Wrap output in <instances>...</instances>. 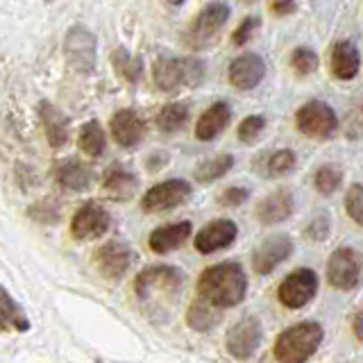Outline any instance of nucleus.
<instances>
[{
	"label": "nucleus",
	"mask_w": 363,
	"mask_h": 363,
	"mask_svg": "<svg viewBox=\"0 0 363 363\" xmlns=\"http://www.w3.org/2000/svg\"><path fill=\"white\" fill-rule=\"evenodd\" d=\"M329 232H332V220H329V216L325 211L315 213L304 227V236L309 238V241H315V243H323L329 236Z\"/></svg>",
	"instance_id": "nucleus-35"
},
{
	"label": "nucleus",
	"mask_w": 363,
	"mask_h": 363,
	"mask_svg": "<svg viewBox=\"0 0 363 363\" xmlns=\"http://www.w3.org/2000/svg\"><path fill=\"white\" fill-rule=\"evenodd\" d=\"M232 16V7L223 3V0H213L207 7L198 11V16L193 18L191 28L186 32V43L191 50H207L216 43L218 34L227 26V21Z\"/></svg>",
	"instance_id": "nucleus-5"
},
{
	"label": "nucleus",
	"mask_w": 363,
	"mask_h": 363,
	"mask_svg": "<svg viewBox=\"0 0 363 363\" xmlns=\"http://www.w3.org/2000/svg\"><path fill=\"white\" fill-rule=\"evenodd\" d=\"M295 162H298V157H295L293 150H277V152L264 155L259 162L255 159V168H259L266 177L277 179V177L291 175L295 170Z\"/></svg>",
	"instance_id": "nucleus-27"
},
{
	"label": "nucleus",
	"mask_w": 363,
	"mask_h": 363,
	"mask_svg": "<svg viewBox=\"0 0 363 363\" xmlns=\"http://www.w3.org/2000/svg\"><path fill=\"white\" fill-rule=\"evenodd\" d=\"M318 293V275L311 268H295L281 279L277 289L279 302L286 309H302L309 304Z\"/></svg>",
	"instance_id": "nucleus-8"
},
{
	"label": "nucleus",
	"mask_w": 363,
	"mask_h": 363,
	"mask_svg": "<svg viewBox=\"0 0 363 363\" xmlns=\"http://www.w3.org/2000/svg\"><path fill=\"white\" fill-rule=\"evenodd\" d=\"M189 116H191V111L186 102H170V105L159 109L155 125L166 134H175L189 123Z\"/></svg>",
	"instance_id": "nucleus-29"
},
{
	"label": "nucleus",
	"mask_w": 363,
	"mask_h": 363,
	"mask_svg": "<svg viewBox=\"0 0 363 363\" xmlns=\"http://www.w3.org/2000/svg\"><path fill=\"white\" fill-rule=\"evenodd\" d=\"M134 257H136L134 250L128 243L111 238V241H107L105 245L98 247L94 261H96V266H98L102 277L121 279L123 275H128V270L132 268Z\"/></svg>",
	"instance_id": "nucleus-13"
},
{
	"label": "nucleus",
	"mask_w": 363,
	"mask_h": 363,
	"mask_svg": "<svg viewBox=\"0 0 363 363\" xmlns=\"http://www.w3.org/2000/svg\"><path fill=\"white\" fill-rule=\"evenodd\" d=\"M345 211L352 220H354L357 225L363 223V186L359 184H352L347 189V196H345Z\"/></svg>",
	"instance_id": "nucleus-36"
},
{
	"label": "nucleus",
	"mask_w": 363,
	"mask_h": 363,
	"mask_svg": "<svg viewBox=\"0 0 363 363\" xmlns=\"http://www.w3.org/2000/svg\"><path fill=\"white\" fill-rule=\"evenodd\" d=\"M136 189H139V177H136L132 170L123 168L121 164L111 166L105 173V177H102V193L111 200H118V202L130 200L136 193Z\"/></svg>",
	"instance_id": "nucleus-23"
},
{
	"label": "nucleus",
	"mask_w": 363,
	"mask_h": 363,
	"mask_svg": "<svg viewBox=\"0 0 363 363\" xmlns=\"http://www.w3.org/2000/svg\"><path fill=\"white\" fill-rule=\"evenodd\" d=\"M111 128V136L121 147H128V150H134L136 145L143 141L147 125L145 121L136 113L134 109H118L109 121Z\"/></svg>",
	"instance_id": "nucleus-16"
},
{
	"label": "nucleus",
	"mask_w": 363,
	"mask_h": 363,
	"mask_svg": "<svg viewBox=\"0 0 363 363\" xmlns=\"http://www.w3.org/2000/svg\"><path fill=\"white\" fill-rule=\"evenodd\" d=\"M247 198H250V191L245 186H230L227 191H223L220 204L223 207H241Z\"/></svg>",
	"instance_id": "nucleus-39"
},
{
	"label": "nucleus",
	"mask_w": 363,
	"mask_h": 363,
	"mask_svg": "<svg viewBox=\"0 0 363 363\" xmlns=\"http://www.w3.org/2000/svg\"><path fill=\"white\" fill-rule=\"evenodd\" d=\"M352 329H354V336L361 340L363 338V327H361V311L354 313V318H352Z\"/></svg>",
	"instance_id": "nucleus-42"
},
{
	"label": "nucleus",
	"mask_w": 363,
	"mask_h": 363,
	"mask_svg": "<svg viewBox=\"0 0 363 363\" xmlns=\"http://www.w3.org/2000/svg\"><path fill=\"white\" fill-rule=\"evenodd\" d=\"M28 213H30V218H34L37 223H57L60 220V209H57V204L50 200L37 202L34 207H30Z\"/></svg>",
	"instance_id": "nucleus-37"
},
{
	"label": "nucleus",
	"mask_w": 363,
	"mask_h": 363,
	"mask_svg": "<svg viewBox=\"0 0 363 363\" xmlns=\"http://www.w3.org/2000/svg\"><path fill=\"white\" fill-rule=\"evenodd\" d=\"M261 336H264V332H261L259 318L245 315L236 325H232V329L227 332L225 347L230 352V357L245 361L257 352V347L261 343Z\"/></svg>",
	"instance_id": "nucleus-12"
},
{
	"label": "nucleus",
	"mask_w": 363,
	"mask_h": 363,
	"mask_svg": "<svg viewBox=\"0 0 363 363\" xmlns=\"http://www.w3.org/2000/svg\"><path fill=\"white\" fill-rule=\"evenodd\" d=\"M325 338V329L315 320H304L286 327L277 336L272 357L279 363H304L309 361Z\"/></svg>",
	"instance_id": "nucleus-3"
},
{
	"label": "nucleus",
	"mask_w": 363,
	"mask_h": 363,
	"mask_svg": "<svg viewBox=\"0 0 363 363\" xmlns=\"http://www.w3.org/2000/svg\"><path fill=\"white\" fill-rule=\"evenodd\" d=\"M55 179L64 191L82 193L94 184V170L84 162H79V159L68 157L55 166Z\"/></svg>",
	"instance_id": "nucleus-20"
},
{
	"label": "nucleus",
	"mask_w": 363,
	"mask_h": 363,
	"mask_svg": "<svg viewBox=\"0 0 363 363\" xmlns=\"http://www.w3.org/2000/svg\"><path fill=\"white\" fill-rule=\"evenodd\" d=\"M259 26H261V18H259V16H245V18L241 21V26H238V28L234 30V34H232V43H234V45H243V43H247L250 39H252L255 30H259Z\"/></svg>",
	"instance_id": "nucleus-38"
},
{
	"label": "nucleus",
	"mask_w": 363,
	"mask_h": 363,
	"mask_svg": "<svg viewBox=\"0 0 363 363\" xmlns=\"http://www.w3.org/2000/svg\"><path fill=\"white\" fill-rule=\"evenodd\" d=\"M96 50H98V41L96 34L91 32L82 23H75V26L68 28L66 37H64V57L68 66L77 73H91L96 68Z\"/></svg>",
	"instance_id": "nucleus-7"
},
{
	"label": "nucleus",
	"mask_w": 363,
	"mask_h": 363,
	"mask_svg": "<svg viewBox=\"0 0 363 363\" xmlns=\"http://www.w3.org/2000/svg\"><path fill=\"white\" fill-rule=\"evenodd\" d=\"M168 162V155H164V152H155V155H150L147 157V170H150V173H157L159 168H162L164 164Z\"/></svg>",
	"instance_id": "nucleus-41"
},
{
	"label": "nucleus",
	"mask_w": 363,
	"mask_h": 363,
	"mask_svg": "<svg viewBox=\"0 0 363 363\" xmlns=\"http://www.w3.org/2000/svg\"><path fill=\"white\" fill-rule=\"evenodd\" d=\"M111 64L116 75L123 79L125 84H139L143 77V60L132 55L125 48H116L111 52Z\"/></svg>",
	"instance_id": "nucleus-28"
},
{
	"label": "nucleus",
	"mask_w": 363,
	"mask_h": 363,
	"mask_svg": "<svg viewBox=\"0 0 363 363\" xmlns=\"http://www.w3.org/2000/svg\"><path fill=\"white\" fill-rule=\"evenodd\" d=\"M232 121V107L225 100L213 102V105L202 113L196 125L198 141H213Z\"/></svg>",
	"instance_id": "nucleus-24"
},
{
	"label": "nucleus",
	"mask_w": 363,
	"mask_h": 363,
	"mask_svg": "<svg viewBox=\"0 0 363 363\" xmlns=\"http://www.w3.org/2000/svg\"><path fill=\"white\" fill-rule=\"evenodd\" d=\"M264 130H266V118L264 116H247L243 118L241 123H238V141L241 143H247V145H252L257 143L261 136H264Z\"/></svg>",
	"instance_id": "nucleus-33"
},
{
	"label": "nucleus",
	"mask_w": 363,
	"mask_h": 363,
	"mask_svg": "<svg viewBox=\"0 0 363 363\" xmlns=\"http://www.w3.org/2000/svg\"><path fill=\"white\" fill-rule=\"evenodd\" d=\"M77 143H79V147H82L84 155L100 157L102 152H105V147H107V136H105V130H102V125L98 121L84 123L82 130H79Z\"/></svg>",
	"instance_id": "nucleus-31"
},
{
	"label": "nucleus",
	"mask_w": 363,
	"mask_h": 363,
	"mask_svg": "<svg viewBox=\"0 0 363 363\" xmlns=\"http://www.w3.org/2000/svg\"><path fill=\"white\" fill-rule=\"evenodd\" d=\"M295 125H298L300 134L309 136L315 141L332 139L338 130V116L336 111L323 100H309L295 113Z\"/></svg>",
	"instance_id": "nucleus-6"
},
{
	"label": "nucleus",
	"mask_w": 363,
	"mask_h": 363,
	"mask_svg": "<svg viewBox=\"0 0 363 363\" xmlns=\"http://www.w3.org/2000/svg\"><path fill=\"white\" fill-rule=\"evenodd\" d=\"M109 227H111V216L98 202L82 204L71 218V234L77 241H91V238L105 236L109 232Z\"/></svg>",
	"instance_id": "nucleus-11"
},
{
	"label": "nucleus",
	"mask_w": 363,
	"mask_h": 363,
	"mask_svg": "<svg viewBox=\"0 0 363 363\" xmlns=\"http://www.w3.org/2000/svg\"><path fill=\"white\" fill-rule=\"evenodd\" d=\"M238 234V225L230 218L213 220L207 227H202L196 236V250L200 255H213L218 250H225L234 243Z\"/></svg>",
	"instance_id": "nucleus-17"
},
{
	"label": "nucleus",
	"mask_w": 363,
	"mask_h": 363,
	"mask_svg": "<svg viewBox=\"0 0 363 363\" xmlns=\"http://www.w3.org/2000/svg\"><path fill=\"white\" fill-rule=\"evenodd\" d=\"M232 166H234V157L223 152V155H216V157L207 159V162H202L196 170H193V177H196V182H200V184H211V182L220 179L230 173Z\"/></svg>",
	"instance_id": "nucleus-30"
},
{
	"label": "nucleus",
	"mask_w": 363,
	"mask_h": 363,
	"mask_svg": "<svg viewBox=\"0 0 363 363\" xmlns=\"http://www.w3.org/2000/svg\"><path fill=\"white\" fill-rule=\"evenodd\" d=\"M166 3H168V5H173V7H182V5L186 3V0H166Z\"/></svg>",
	"instance_id": "nucleus-43"
},
{
	"label": "nucleus",
	"mask_w": 363,
	"mask_h": 363,
	"mask_svg": "<svg viewBox=\"0 0 363 363\" xmlns=\"http://www.w3.org/2000/svg\"><path fill=\"white\" fill-rule=\"evenodd\" d=\"M204 77V64L196 57H159L152 64V82L164 94L198 86Z\"/></svg>",
	"instance_id": "nucleus-4"
},
{
	"label": "nucleus",
	"mask_w": 363,
	"mask_h": 363,
	"mask_svg": "<svg viewBox=\"0 0 363 363\" xmlns=\"http://www.w3.org/2000/svg\"><path fill=\"white\" fill-rule=\"evenodd\" d=\"M295 211V198L289 189H277L257 204V220L261 225H277L291 218Z\"/></svg>",
	"instance_id": "nucleus-19"
},
{
	"label": "nucleus",
	"mask_w": 363,
	"mask_h": 363,
	"mask_svg": "<svg viewBox=\"0 0 363 363\" xmlns=\"http://www.w3.org/2000/svg\"><path fill=\"white\" fill-rule=\"evenodd\" d=\"M193 193V186L186 179H166L159 182L152 189L145 191V196L141 198V209L145 213H164L184 204Z\"/></svg>",
	"instance_id": "nucleus-9"
},
{
	"label": "nucleus",
	"mask_w": 363,
	"mask_h": 363,
	"mask_svg": "<svg viewBox=\"0 0 363 363\" xmlns=\"http://www.w3.org/2000/svg\"><path fill=\"white\" fill-rule=\"evenodd\" d=\"M327 281L336 291H352L361 281V259L354 247H338L327 261Z\"/></svg>",
	"instance_id": "nucleus-10"
},
{
	"label": "nucleus",
	"mask_w": 363,
	"mask_h": 363,
	"mask_svg": "<svg viewBox=\"0 0 363 363\" xmlns=\"http://www.w3.org/2000/svg\"><path fill=\"white\" fill-rule=\"evenodd\" d=\"M39 118L45 130V139H48L50 147L60 150L68 143V136H71V121H68L66 113L55 107L50 100H41L39 102Z\"/></svg>",
	"instance_id": "nucleus-18"
},
{
	"label": "nucleus",
	"mask_w": 363,
	"mask_h": 363,
	"mask_svg": "<svg viewBox=\"0 0 363 363\" xmlns=\"http://www.w3.org/2000/svg\"><path fill=\"white\" fill-rule=\"evenodd\" d=\"M191 230H193L191 220L162 225V227H157V230H152L150 238H147V245H150V250L157 255L173 252V250H177L186 243V238L191 236Z\"/></svg>",
	"instance_id": "nucleus-21"
},
{
	"label": "nucleus",
	"mask_w": 363,
	"mask_h": 363,
	"mask_svg": "<svg viewBox=\"0 0 363 363\" xmlns=\"http://www.w3.org/2000/svg\"><path fill=\"white\" fill-rule=\"evenodd\" d=\"M0 329L3 332H28L30 318L23 311V306L11 298L9 291L0 286Z\"/></svg>",
	"instance_id": "nucleus-26"
},
{
	"label": "nucleus",
	"mask_w": 363,
	"mask_h": 363,
	"mask_svg": "<svg viewBox=\"0 0 363 363\" xmlns=\"http://www.w3.org/2000/svg\"><path fill=\"white\" fill-rule=\"evenodd\" d=\"M184 286V272L177 266L155 264L143 268L134 281V293L145 306H157V309H168L177 300V295Z\"/></svg>",
	"instance_id": "nucleus-2"
},
{
	"label": "nucleus",
	"mask_w": 363,
	"mask_h": 363,
	"mask_svg": "<svg viewBox=\"0 0 363 363\" xmlns=\"http://www.w3.org/2000/svg\"><path fill=\"white\" fill-rule=\"evenodd\" d=\"M223 320V311L220 306H216L211 302H207L204 298H198L189 304V311H186V323L191 329L196 332H211V329Z\"/></svg>",
	"instance_id": "nucleus-25"
},
{
	"label": "nucleus",
	"mask_w": 363,
	"mask_h": 363,
	"mask_svg": "<svg viewBox=\"0 0 363 363\" xmlns=\"http://www.w3.org/2000/svg\"><path fill=\"white\" fill-rule=\"evenodd\" d=\"M329 66H332V75L336 79H354L359 75V68H361V57L357 45L352 43L350 39H340L334 43L332 48V60H329Z\"/></svg>",
	"instance_id": "nucleus-22"
},
{
	"label": "nucleus",
	"mask_w": 363,
	"mask_h": 363,
	"mask_svg": "<svg viewBox=\"0 0 363 363\" xmlns=\"http://www.w3.org/2000/svg\"><path fill=\"white\" fill-rule=\"evenodd\" d=\"M343 184V170L336 164H325L315 170L313 175V186L320 196H332L338 191V186Z\"/></svg>",
	"instance_id": "nucleus-32"
},
{
	"label": "nucleus",
	"mask_w": 363,
	"mask_h": 363,
	"mask_svg": "<svg viewBox=\"0 0 363 363\" xmlns=\"http://www.w3.org/2000/svg\"><path fill=\"white\" fill-rule=\"evenodd\" d=\"M198 295L207 302L220 306V309H230L238 306L245 300L247 293V277L236 261H223V264H213L204 268L198 277Z\"/></svg>",
	"instance_id": "nucleus-1"
},
{
	"label": "nucleus",
	"mask_w": 363,
	"mask_h": 363,
	"mask_svg": "<svg viewBox=\"0 0 363 363\" xmlns=\"http://www.w3.org/2000/svg\"><path fill=\"white\" fill-rule=\"evenodd\" d=\"M230 84L238 91H252L257 89L266 77V62L257 52H243L227 68Z\"/></svg>",
	"instance_id": "nucleus-14"
},
{
	"label": "nucleus",
	"mask_w": 363,
	"mask_h": 363,
	"mask_svg": "<svg viewBox=\"0 0 363 363\" xmlns=\"http://www.w3.org/2000/svg\"><path fill=\"white\" fill-rule=\"evenodd\" d=\"M298 9V0H270V11L275 16H289Z\"/></svg>",
	"instance_id": "nucleus-40"
},
{
	"label": "nucleus",
	"mask_w": 363,
	"mask_h": 363,
	"mask_svg": "<svg viewBox=\"0 0 363 363\" xmlns=\"http://www.w3.org/2000/svg\"><path fill=\"white\" fill-rule=\"evenodd\" d=\"M293 252V241L289 234L268 236L252 255V268L257 275H270L277 266H281Z\"/></svg>",
	"instance_id": "nucleus-15"
},
{
	"label": "nucleus",
	"mask_w": 363,
	"mask_h": 363,
	"mask_svg": "<svg viewBox=\"0 0 363 363\" xmlns=\"http://www.w3.org/2000/svg\"><path fill=\"white\" fill-rule=\"evenodd\" d=\"M45 3H52V0H45Z\"/></svg>",
	"instance_id": "nucleus-44"
},
{
	"label": "nucleus",
	"mask_w": 363,
	"mask_h": 363,
	"mask_svg": "<svg viewBox=\"0 0 363 363\" xmlns=\"http://www.w3.org/2000/svg\"><path fill=\"white\" fill-rule=\"evenodd\" d=\"M291 66L300 75H311V73H315L318 71V55H315V50L306 48V45H300V48H295L293 55H291Z\"/></svg>",
	"instance_id": "nucleus-34"
}]
</instances>
